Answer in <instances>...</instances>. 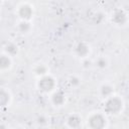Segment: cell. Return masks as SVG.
I'll list each match as a JSON object with an SVG mask.
<instances>
[{
    "label": "cell",
    "mask_w": 129,
    "mask_h": 129,
    "mask_svg": "<svg viewBox=\"0 0 129 129\" xmlns=\"http://www.w3.org/2000/svg\"><path fill=\"white\" fill-rule=\"evenodd\" d=\"M67 123H68V126L71 128H78L82 124V118L78 114H73L68 118Z\"/></svg>",
    "instance_id": "10"
},
{
    "label": "cell",
    "mask_w": 129,
    "mask_h": 129,
    "mask_svg": "<svg viewBox=\"0 0 129 129\" xmlns=\"http://www.w3.org/2000/svg\"><path fill=\"white\" fill-rule=\"evenodd\" d=\"M95 64H96L97 68L103 70V69H106V68L109 66V60H108V58L105 57V56H99V57L96 59Z\"/></svg>",
    "instance_id": "15"
},
{
    "label": "cell",
    "mask_w": 129,
    "mask_h": 129,
    "mask_svg": "<svg viewBox=\"0 0 129 129\" xmlns=\"http://www.w3.org/2000/svg\"><path fill=\"white\" fill-rule=\"evenodd\" d=\"M51 102L55 107H60L66 102V95L60 91H53L51 95Z\"/></svg>",
    "instance_id": "7"
},
{
    "label": "cell",
    "mask_w": 129,
    "mask_h": 129,
    "mask_svg": "<svg viewBox=\"0 0 129 129\" xmlns=\"http://www.w3.org/2000/svg\"><path fill=\"white\" fill-rule=\"evenodd\" d=\"M31 29V24L28 20H21L18 24V30L21 33H28Z\"/></svg>",
    "instance_id": "14"
},
{
    "label": "cell",
    "mask_w": 129,
    "mask_h": 129,
    "mask_svg": "<svg viewBox=\"0 0 129 129\" xmlns=\"http://www.w3.org/2000/svg\"><path fill=\"white\" fill-rule=\"evenodd\" d=\"M100 93L104 99H107L112 95H114V87L111 86L110 84H103L100 88Z\"/></svg>",
    "instance_id": "9"
},
{
    "label": "cell",
    "mask_w": 129,
    "mask_h": 129,
    "mask_svg": "<svg viewBox=\"0 0 129 129\" xmlns=\"http://www.w3.org/2000/svg\"><path fill=\"white\" fill-rule=\"evenodd\" d=\"M112 22L118 26H124L127 23V14L123 10H115L112 14Z\"/></svg>",
    "instance_id": "6"
},
{
    "label": "cell",
    "mask_w": 129,
    "mask_h": 129,
    "mask_svg": "<svg viewBox=\"0 0 129 129\" xmlns=\"http://www.w3.org/2000/svg\"><path fill=\"white\" fill-rule=\"evenodd\" d=\"M48 68L44 64V63H37L34 66L33 68V74L35 76H37L38 78L42 77V76H45L48 74Z\"/></svg>",
    "instance_id": "12"
},
{
    "label": "cell",
    "mask_w": 129,
    "mask_h": 129,
    "mask_svg": "<svg viewBox=\"0 0 129 129\" xmlns=\"http://www.w3.org/2000/svg\"><path fill=\"white\" fill-rule=\"evenodd\" d=\"M2 2H3V0H0V5L2 4Z\"/></svg>",
    "instance_id": "17"
},
{
    "label": "cell",
    "mask_w": 129,
    "mask_h": 129,
    "mask_svg": "<svg viewBox=\"0 0 129 129\" xmlns=\"http://www.w3.org/2000/svg\"><path fill=\"white\" fill-rule=\"evenodd\" d=\"M70 83H71V85L74 86V87L79 86V85L81 84V79L78 78V77H76V76H73V77H71V79H70Z\"/></svg>",
    "instance_id": "16"
},
{
    "label": "cell",
    "mask_w": 129,
    "mask_h": 129,
    "mask_svg": "<svg viewBox=\"0 0 129 129\" xmlns=\"http://www.w3.org/2000/svg\"><path fill=\"white\" fill-rule=\"evenodd\" d=\"M55 87H56L55 80L49 75L42 76L37 81V88L39 91L43 93H46V94L52 93L53 91H55Z\"/></svg>",
    "instance_id": "2"
},
{
    "label": "cell",
    "mask_w": 129,
    "mask_h": 129,
    "mask_svg": "<svg viewBox=\"0 0 129 129\" xmlns=\"http://www.w3.org/2000/svg\"><path fill=\"white\" fill-rule=\"evenodd\" d=\"M75 53H76V55L78 57H80L82 59L83 58H86V57H89V55L91 53V47L85 41L79 42L75 46Z\"/></svg>",
    "instance_id": "4"
},
{
    "label": "cell",
    "mask_w": 129,
    "mask_h": 129,
    "mask_svg": "<svg viewBox=\"0 0 129 129\" xmlns=\"http://www.w3.org/2000/svg\"><path fill=\"white\" fill-rule=\"evenodd\" d=\"M11 96L8 91L4 89H0V108L9 106Z\"/></svg>",
    "instance_id": "11"
},
{
    "label": "cell",
    "mask_w": 129,
    "mask_h": 129,
    "mask_svg": "<svg viewBox=\"0 0 129 129\" xmlns=\"http://www.w3.org/2000/svg\"><path fill=\"white\" fill-rule=\"evenodd\" d=\"M87 123L92 128H104L107 125V119L102 113H94L88 118Z\"/></svg>",
    "instance_id": "3"
},
{
    "label": "cell",
    "mask_w": 129,
    "mask_h": 129,
    "mask_svg": "<svg viewBox=\"0 0 129 129\" xmlns=\"http://www.w3.org/2000/svg\"><path fill=\"white\" fill-rule=\"evenodd\" d=\"M12 61H11V56H9L6 53L0 54V71L4 72L7 71L11 68Z\"/></svg>",
    "instance_id": "8"
},
{
    "label": "cell",
    "mask_w": 129,
    "mask_h": 129,
    "mask_svg": "<svg viewBox=\"0 0 129 129\" xmlns=\"http://www.w3.org/2000/svg\"><path fill=\"white\" fill-rule=\"evenodd\" d=\"M17 13H18L21 20H28L29 21L33 15V9L29 4L23 3L18 7Z\"/></svg>",
    "instance_id": "5"
},
{
    "label": "cell",
    "mask_w": 129,
    "mask_h": 129,
    "mask_svg": "<svg viewBox=\"0 0 129 129\" xmlns=\"http://www.w3.org/2000/svg\"><path fill=\"white\" fill-rule=\"evenodd\" d=\"M4 50H5V53L8 54L9 56H13L15 55L17 52H18V47L16 44L10 42V43H7L4 47Z\"/></svg>",
    "instance_id": "13"
},
{
    "label": "cell",
    "mask_w": 129,
    "mask_h": 129,
    "mask_svg": "<svg viewBox=\"0 0 129 129\" xmlns=\"http://www.w3.org/2000/svg\"><path fill=\"white\" fill-rule=\"evenodd\" d=\"M105 100H106V104L104 106V109L107 112V114L117 115L122 111L124 103H123L122 99H120L119 97L112 95L111 97H109Z\"/></svg>",
    "instance_id": "1"
}]
</instances>
